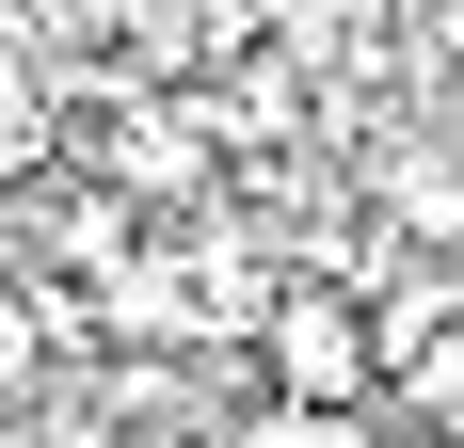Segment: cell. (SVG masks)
I'll list each match as a JSON object with an SVG mask.
<instances>
[{"label": "cell", "mask_w": 464, "mask_h": 448, "mask_svg": "<svg viewBox=\"0 0 464 448\" xmlns=\"http://www.w3.org/2000/svg\"><path fill=\"white\" fill-rule=\"evenodd\" d=\"M81 161L96 177L81 192H112V209H177V192H208V144H192V112H160V96H129V81H96L81 96Z\"/></svg>", "instance_id": "cell-2"}, {"label": "cell", "mask_w": 464, "mask_h": 448, "mask_svg": "<svg viewBox=\"0 0 464 448\" xmlns=\"http://www.w3.org/2000/svg\"><path fill=\"white\" fill-rule=\"evenodd\" d=\"M369 192H384V224H401L417 257H449V240H464V161H432V144H401Z\"/></svg>", "instance_id": "cell-3"}, {"label": "cell", "mask_w": 464, "mask_h": 448, "mask_svg": "<svg viewBox=\"0 0 464 448\" xmlns=\"http://www.w3.org/2000/svg\"><path fill=\"white\" fill-rule=\"evenodd\" d=\"M225 448H384V416H288V401H256Z\"/></svg>", "instance_id": "cell-4"}, {"label": "cell", "mask_w": 464, "mask_h": 448, "mask_svg": "<svg viewBox=\"0 0 464 448\" xmlns=\"http://www.w3.org/2000/svg\"><path fill=\"white\" fill-rule=\"evenodd\" d=\"M256 385H273L288 416H369L384 401V353H369V288H273L256 305Z\"/></svg>", "instance_id": "cell-1"}]
</instances>
